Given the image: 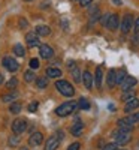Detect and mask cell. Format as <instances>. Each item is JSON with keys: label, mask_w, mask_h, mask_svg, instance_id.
<instances>
[{"label": "cell", "mask_w": 139, "mask_h": 150, "mask_svg": "<svg viewBox=\"0 0 139 150\" xmlns=\"http://www.w3.org/2000/svg\"><path fill=\"white\" fill-rule=\"evenodd\" d=\"M78 108V104L77 102H73V101H69V102H65V104H61L60 107L55 108V114L60 116V117H66L69 114H72V112Z\"/></svg>", "instance_id": "obj_1"}, {"label": "cell", "mask_w": 139, "mask_h": 150, "mask_svg": "<svg viewBox=\"0 0 139 150\" xmlns=\"http://www.w3.org/2000/svg\"><path fill=\"white\" fill-rule=\"evenodd\" d=\"M55 87H57V90H58L63 96L70 98V96H73V93H75V89L72 87V84H70L69 81H66V80L57 81V83H55Z\"/></svg>", "instance_id": "obj_2"}, {"label": "cell", "mask_w": 139, "mask_h": 150, "mask_svg": "<svg viewBox=\"0 0 139 150\" xmlns=\"http://www.w3.org/2000/svg\"><path fill=\"white\" fill-rule=\"evenodd\" d=\"M63 140V132H57L54 135H51L48 138V141L45 143V150H55L58 146H60V141Z\"/></svg>", "instance_id": "obj_3"}, {"label": "cell", "mask_w": 139, "mask_h": 150, "mask_svg": "<svg viewBox=\"0 0 139 150\" xmlns=\"http://www.w3.org/2000/svg\"><path fill=\"white\" fill-rule=\"evenodd\" d=\"M112 137L115 138V141H117L118 146H124V144H127L132 140L130 132H126V131H115V132L112 134Z\"/></svg>", "instance_id": "obj_4"}, {"label": "cell", "mask_w": 139, "mask_h": 150, "mask_svg": "<svg viewBox=\"0 0 139 150\" xmlns=\"http://www.w3.org/2000/svg\"><path fill=\"white\" fill-rule=\"evenodd\" d=\"M133 26H135V24H133V17L130 14H126L123 21H121V32L123 33H129Z\"/></svg>", "instance_id": "obj_5"}, {"label": "cell", "mask_w": 139, "mask_h": 150, "mask_svg": "<svg viewBox=\"0 0 139 150\" xmlns=\"http://www.w3.org/2000/svg\"><path fill=\"white\" fill-rule=\"evenodd\" d=\"M27 129V123L26 120H22V119H17L15 122H12V131H14V134H22L24 131Z\"/></svg>", "instance_id": "obj_6"}, {"label": "cell", "mask_w": 139, "mask_h": 150, "mask_svg": "<svg viewBox=\"0 0 139 150\" xmlns=\"http://www.w3.org/2000/svg\"><path fill=\"white\" fill-rule=\"evenodd\" d=\"M3 66H5L9 72H17V71H18V68H20L18 62H17V60H14L12 57H5V59H3Z\"/></svg>", "instance_id": "obj_7"}, {"label": "cell", "mask_w": 139, "mask_h": 150, "mask_svg": "<svg viewBox=\"0 0 139 150\" xmlns=\"http://www.w3.org/2000/svg\"><path fill=\"white\" fill-rule=\"evenodd\" d=\"M136 83H138V80L136 78H133V77H126V80L123 81V84H121V89H123V92H127V90H132L133 87L136 86Z\"/></svg>", "instance_id": "obj_8"}, {"label": "cell", "mask_w": 139, "mask_h": 150, "mask_svg": "<svg viewBox=\"0 0 139 150\" xmlns=\"http://www.w3.org/2000/svg\"><path fill=\"white\" fill-rule=\"evenodd\" d=\"M117 123H118V129H120V131L130 132V131L133 129V123L130 122V119H129V117H127V119H120Z\"/></svg>", "instance_id": "obj_9"}, {"label": "cell", "mask_w": 139, "mask_h": 150, "mask_svg": "<svg viewBox=\"0 0 139 150\" xmlns=\"http://www.w3.org/2000/svg\"><path fill=\"white\" fill-rule=\"evenodd\" d=\"M42 141H44V135H42V132H33V134L30 135V138H29V144H30L32 147L39 146Z\"/></svg>", "instance_id": "obj_10"}, {"label": "cell", "mask_w": 139, "mask_h": 150, "mask_svg": "<svg viewBox=\"0 0 139 150\" xmlns=\"http://www.w3.org/2000/svg\"><path fill=\"white\" fill-rule=\"evenodd\" d=\"M39 53H41V57H42V59L48 60V59H51V57L54 56V50L49 47V45H41Z\"/></svg>", "instance_id": "obj_11"}, {"label": "cell", "mask_w": 139, "mask_h": 150, "mask_svg": "<svg viewBox=\"0 0 139 150\" xmlns=\"http://www.w3.org/2000/svg\"><path fill=\"white\" fill-rule=\"evenodd\" d=\"M106 29H109L111 32L117 30L118 29V15L117 14H111L109 15V20L106 23Z\"/></svg>", "instance_id": "obj_12"}, {"label": "cell", "mask_w": 139, "mask_h": 150, "mask_svg": "<svg viewBox=\"0 0 139 150\" xmlns=\"http://www.w3.org/2000/svg\"><path fill=\"white\" fill-rule=\"evenodd\" d=\"M136 108H139V99H138V98H132L130 101H127V104H126L124 111H126V112H130V111H133V110H136Z\"/></svg>", "instance_id": "obj_13"}, {"label": "cell", "mask_w": 139, "mask_h": 150, "mask_svg": "<svg viewBox=\"0 0 139 150\" xmlns=\"http://www.w3.org/2000/svg\"><path fill=\"white\" fill-rule=\"evenodd\" d=\"M26 39H27V45H29V47L39 45V39H37V33H36V32H30V33H27Z\"/></svg>", "instance_id": "obj_14"}, {"label": "cell", "mask_w": 139, "mask_h": 150, "mask_svg": "<svg viewBox=\"0 0 139 150\" xmlns=\"http://www.w3.org/2000/svg\"><path fill=\"white\" fill-rule=\"evenodd\" d=\"M106 81H108V86L111 87H115V84H117V71L115 69H111L109 72H108V78H106Z\"/></svg>", "instance_id": "obj_15"}, {"label": "cell", "mask_w": 139, "mask_h": 150, "mask_svg": "<svg viewBox=\"0 0 139 150\" xmlns=\"http://www.w3.org/2000/svg\"><path fill=\"white\" fill-rule=\"evenodd\" d=\"M82 81H84V86L87 87V89H93V75L88 71H85L82 74Z\"/></svg>", "instance_id": "obj_16"}, {"label": "cell", "mask_w": 139, "mask_h": 150, "mask_svg": "<svg viewBox=\"0 0 139 150\" xmlns=\"http://www.w3.org/2000/svg\"><path fill=\"white\" fill-rule=\"evenodd\" d=\"M82 131H84V125L81 123V120H77V123H75L73 126L70 128V132H72V135H75V137H79V135L82 134Z\"/></svg>", "instance_id": "obj_17"}, {"label": "cell", "mask_w": 139, "mask_h": 150, "mask_svg": "<svg viewBox=\"0 0 139 150\" xmlns=\"http://www.w3.org/2000/svg\"><path fill=\"white\" fill-rule=\"evenodd\" d=\"M46 75L51 78H58V77H61V71L57 68H46Z\"/></svg>", "instance_id": "obj_18"}, {"label": "cell", "mask_w": 139, "mask_h": 150, "mask_svg": "<svg viewBox=\"0 0 139 150\" xmlns=\"http://www.w3.org/2000/svg\"><path fill=\"white\" fill-rule=\"evenodd\" d=\"M34 32L37 35H41V36H48L49 33H51V29H49L48 26H37Z\"/></svg>", "instance_id": "obj_19"}, {"label": "cell", "mask_w": 139, "mask_h": 150, "mask_svg": "<svg viewBox=\"0 0 139 150\" xmlns=\"http://www.w3.org/2000/svg\"><path fill=\"white\" fill-rule=\"evenodd\" d=\"M102 77H103V74H102V68H97L96 69V75H94V83H96V87H100L102 86Z\"/></svg>", "instance_id": "obj_20"}, {"label": "cell", "mask_w": 139, "mask_h": 150, "mask_svg": "<svg viewBox=\"0 0 139 150\" xmlns=\"http://www.w3.org/2000/svg\"><path fill=\"white\" fill-rule=\"evenodd\" d=\"M8 143H9V146H11V147L18 146V143H20V135H18V134L11 135V137H9V140H8Z\"/></svg>", "instance_id": "obj_21"}, {"label": "cell", "mask_w": 139, "mask_h": 150, "mask_svg": "<svg viewBox=\"0 0 139 150\" xmlns=\"http://www.w3.org/2000/svg\"><path fill=\"white\" fill-rule=\"evenodd\" d=\"M78 108H81V110H90V102H88V99L81 98L79 102H78Z\"/></svg>", "instance_id": "obj_22"}, {"label": "cell", "mask_w": 139, "mask_h": 150, "mask_svg": "<svg viewBox=\"0 0 139 150\" xmlns=\"http://www.w3.org/2000/svg\"><path fill=\"white\" fill-rule=\"evenodd\" d=\"M14 53H15V56H18V57H24V54H26V51H24V47L20 45V44H17V45L14 47Z\"/></svg>", "instance_id": "obj_23"}, {"label": "cell", "mask_w": 139, "mask_h": 150, "mask_svg": "<svg viewBox=\"0 0 139 150\" xmlns=\"http://www.w3.org/2000/svg\"><path fill=\"white\" fill-rule=\"evenodd\" d=\"M9 111L12 112V114H18V112L21 111V104H18V102H12L11 107H9Z\"/></svg>", "instance_id": "obj_24"}, {"label": "cell", "mask_w": 139, "mask_h": 150, "mask_svg": "<svg viewBox=\"0 0 139 150\" xmlns=\"http://www.w3.org/2000/svg\"><path fill=\"white\" fill-rule=\"evenodd\" d=\"M72 77H73L75 83H79V81H81V72H79V69H78L77 66L72 68Z\"/></svg>", "instance_id": "obj_25"}, {"label": "cell", "mask_w": 139, "mask_h": 150, "mask_svg": "<svg viewBox=\"0 0 139 150\" xmlns=\"http://www.w3.org/2000/svg\"><path fill=\"white\" fill-rule=\"evenodd\" d=\"M48 86V80L41 77V78H37L36 80V87H39V89H45V87Z\"/></svg>", "instance_id": "obj_26"}, {"label": "cell", "mask_w": 139, "mask_h": 150, "mask_svg": "<svg viewBox=\"0 0 139 150\" xmlns=\"http://www.w3.org/2000/svg\"><path fill=\"white\" fill-rule=\"evenodd\" d=\"M126 77H127V75H126V72L124 71H117V84H123V81L126 80Z\"/></svg>", "instance_id": "obj_27"}, {"label": "cell", "mask_w": 139, "mask_h": 150, "mask_svg": "<svg viewBox=\"0 0 139 150\" xmlns=\"http://www.w3.org/2000/svg\"><path fill=\"white\" fill-rule=\"evenodd\" d=\"M17 86H18V80H17V78H11V80L6 83V87H8V89H11V90L15 89Z\"/></svg>", "instance_id": "obj_28"}, {"label": "cell", "mask_w": 139, "mask_h": 150, "mask_svg": "<svg viewBox=\"0 0 139 150\" xmlns=\"http://www.w3.org/2000/svg\"><path fill=\"white\" fill-rule=\"evenodd\" d=\"M24 80H26L27 83H32V81L34 80V74H33L32 71H27L26 74H24Z\"/></svg>", "instance_id": "obj_29"}, {"label": "cell", "mask_w": 139, "mask_h": 150, "mask_svg": "<svg viewBox=\"0 0 139 150\" xmlns=\"http://www.w3.org/2000/svg\"><path fill=\"white\" fill-rule=\"evenodd\" d=\"M15 96H17L15 93H12V95H3V96H2V101H3V102H11Z\"/></svg>", "instance_id": "obj_30"}, {"label": "cell", "mask_w": 139, "mask_h": 150, "mask_svg": "<svg viewBox=\"0 0 139 150\" xmlns=\"http://www.w3.org/2000/svg\"><path fill=\"white\" fill-rule=\"evenodd\" d=\"M132 98H133V92L132 90H127V92H124V95H123L121 99H124V101H130Z\"/></svg>", "instance_id": "obj_31"}, {"label": "cell", "mask_w": 139, "mask_h": 150, "mask_svg": "<svg viewBox=\"0 0 139 150\" xmlns=\"http://www.w3.org/2000/svg\"><path fill=\"white\" fill-rule=\"evenodd\" d=\"M30 68L32 69H37V68H39V60H37V59H32L30 60Z\"/></svg>", "instance_id": "obj_32"}, {"label": "cell", "mask_w": 139, "mask_h": 150, "mask_svg": "<svg viewBox=\"0 0 139 150\" xmlns=\"http://www.w3.org/2000/svg\"><path fill=\"white\" fill-rule=\"evenodd\" d=\"M18 24H20V27H21V29H26V27L29 26L27 20H24V18H20V20H18Z\"/></svg>", "instance_id": "obj_33"}, {"label": "cell", "mask_w": 139, "mask_h": 150, "mask_svg": "<svg viewBox=\"0 0 139 150\" xmlns=\"http://www.w3.org/2000/svg\"><path fill=\"white\" fill-rule=\"evenodd\" d=\"M37 107H39V104H37V102H32V104L29 105V108H27V110H29L30 112H34V111L37 110Z\"/></svg>", "instance_id": "obj_34"}, {"label": "cell", "mask_w": 139, "mask_h": 150, "mask_svg": "<svg viewBox=\"0 0 139 150\" xmlns=\"http://www.w3.org/2000/svg\"><path fill=\"white\" fill-rule=\"evenodd\" d=\"M117 146H118V144H106V146L103 147V150H118Z\"/></svg>", "instance_id": "obj_35"}, {"label": "cell", "mask_w": 139, "mask_h": 150, "mask_svg": "<svg viewBox=\"0 0 139 150\" xmlns=\"http://www.w3.org/2000/svg\"><path fill=\"white\" fill-rule=\"evenodd\" d=\"M129 119H130V122H132V123H136V122H139V112H135V114H132Z\"/></svg>", "instance_id": "obj_36"}, {"label": "cell", "mask_w": 139, "mask_h": 150, "mask_svg": "<svg viewBox=\"0 0 139 150\" xmlns=\"http://www.w3.org/2000/svg\"><path fill=\"white\" fill-rule=\"evenodd\" d=\"M79 147H81L79 143H73V144H70V146L67 147V150H79Z\"/></svg>", "instance_id": "obj_37"}, {"label": "cell", "mask_w": 139, "mask_h": 150, "mask_svg": "<svg viewBox=\"0 0 139 150\" xmlns=\"http://www.w3.org/2000/svg\"><path fill=\"white\" fill-rule=\"evenodd\" d=\"M91 2H93V0H79V3H81V6H84V8H85V6H88V5L91 3Z\"/></svg>", "instance_id": "obj_38"}, {"label": "cell", "mask_w": 139, "mask_h": 150, "mask_svg": "<svg viewBox=\"0 0 139 150\" xmlns=\"http://www.w3.org/2000/svg\"><path fill=\"white\" fill-rule=\"evenodd\" d=\"M109 15H111V14H105V17L102 18V24H103L105 27H106V23H108V20H109Z\"/></svg>", "instance_id": "obj_39"}, {"label": "cell", "mask_w": 139, "mask_h": 150, "mask_svg": "<svg viewBox=\"0 0 139 150\" xmlns=\"http://www.w3.org/2000/svg\"><path fill=\"white\" fill-rule=\"evenodd\" d=\"M133 29H135V32H136V33H139V17H138V18H136V21H135V27H133Z\"/></svg>", "instance_id": "obj_40"}, {"label": "cell", "mask_w": 139, "mask_h": 150, "mask_svg": "<svg viewBox=\"0 0 139 150\" xmlns=\"http://www.w3.org/2000/svg\"><path fill=\"white\" fill-rule=\"evenodd\" d=\"M111 2H112L114 5H117V6H121V5H123V2H121V0H111Z\"/></svg>", "instance_id": "obj_41"}, {"label": "cell", "mask_w": 139, "mask_h": 150, "mask_svg": "<svg viewBox=\"0 0 139 150\" xmlns=\"http://www.w3.org/2000/svg\"><path fill=\"white\" fill-rule=\"evenodd\" d=\"M3 83V74H0V84Z\"/></svg>", "instance_id": "obj_42"}, {"label": "cell", "mask_w": 139, "mask_h": 150, "mask_svg": "<svg viewBox=\"0 0 139 150\" xmlns=\"http://www.w3.org/2000/svg\"><path fill=\"white\" fill-rule=\"evenodd\" d=\"M20 150H29V149H27V147H21Z\"/></svg>", "instance_id": "obj_43"}, {"label": "cell", "mask_w": 139, "mask_h": 150, "mask_svg": "<svg viewBox=\"0 0 139 150\" xmlns=\"http://www.w3.org/2000/svg\"><path fill=\"white\" fill-rule=\"evenodd\" d=\"M72 2H77V0H72Z\"/></svg>", "instance_id": "obj_44"}]
</instances>
